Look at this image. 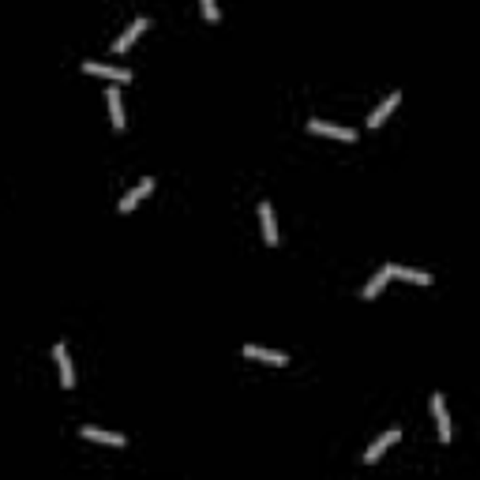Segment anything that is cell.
Masks as SVG:
<instances>
[{
	"label": "cell",
	"instance_id": "obj_1",
	"mask_svg": "<svg viewBox=\"0 0 480 480\" xmlns=\"http://www.w3.org/2000/svg\"><path fill=\"white\" fill-rule=\"evenodd\" d=\"M151 192H154V177H143V180L136 184V188H131V192L116 203V210H120V214H131V210H136V207L143 203V199L151 195Z\"/></svg>",
	"mask_w": 480,
	"mask_h": 480
},
{
	"label": "cell",
	"instance_id": "obj_7",
	"mask_svg": "<svg viewBox=\"0 0 480 480\" xmlns=\"http://www.w3.org/2000/svg\"><path fill=\"white\" fill-rule=\"evenodd\" d=\"M240 353H244L248 360H259V364H274V368L289 364V356H285V353H278V349H259V345H244Z\"/></svg>",
	"mask_w": 480,
	"mask_h": 480
},
{
	"label": "cell",
	"instance_id": "obj_11",
	"mask_svg": "<svg viewBox=\"0 0 480 480\" xmlns=\"http://www.w3.org/2000/svg\"><path fill=\"white\" fill-rule=\"evenodd\" d=\"M79 435L90 439V443H105V447H128V439L124 435H116V432H102V428H79Z\"/></svg>",
	"mask_w": 480,
	"mask_h": 480
},
{
	"label": "cell",
	"instance_id": "obj_2",
	"mask_svg": "<svg viewBox=\"0 0 480 480\" xmlns=\"http://www.w3.org/2000/svg\"><path fill=\"white\" fill-rule=\"evenodd\" d=\"M398 439H402V428H391L386 435H379L376 443H371V447L364 450V465H376V462H379V458L386 454V450H391V447L398 443Z\"/></svg>",
	"mask_w": 480,
	"mask_h": 480
},
{
	"label": "cell",
	"instance_id": "obj_12",
	"mask_svg": "<svg viewBox=\"0 0 480 480\" xmlns=\"http://www.w3.org/2000/svg\"><path fill=\"white\" fill-rule=\"evenodd\" d=\"M146 26H151V23H146V19H136V23H131V26H128V31H124V34H120V38H116V42H113V53H116V57H120V53H128L131 45H136V38H139V34L146 31Z\"/></svg>",
	"mask_w": 480,
	"mask_h": 480
},
{
	"label": "cell",
	"instance_id": "obj_14",
	"mask_svg": "<svg viewBox=\"0 0 480 480\" xmlns=\"http://www.w3.org/2000/svg\"><path fill=\"white\" fill-rule=\"evenodd\" d=\"M386 282H391V266H383V271H379L376 278H371V282H368L364 289H360V300H376L379 293H383V285H386Z\"/></svg>",
	"mask_w": 480,
	"mask_h": 480
},
{
	"label": "cell",
	"instance_id": "obj_3",
	"mask_svg": "<svg viewBox=\"0 0 480 480\" xmlns=\"http://www.w3.org/2000/svg\"><path fill=\"white\" fill-rule=\"evenodd\" d=\"M83 72H87V75L113 79V83H131V72H128V68H113V64H98V60H83Z\"/></svg>",
	"mask_w": 480,
	"mask_h": 480
},
{
	"label": "cell",
	"instance_id": "obj_15",
	"mask_svg": "<svg viewBox=\"0 0 480 480\" xmlns=\"http://www.w3.org/2000/svg\"><path fill=\"white\" fill-rule=\"evenodd\" d=\"M203 16H207V23H218L222 19V11H218L214 0H203Z\"/></svg>",
	"mask_w": 480,
	"mask_h": 480
},
{
	"label": "cell",
	"instance_id": "obj_4",
	"mask_svg": "<svg viewBox=\"0 0 480 480\" xmlns=\"http://www.w3.org/2000/svg\"><path fill=\"white\" fill-rule=\"evenodd\" d=\"M53 360H57V368H60L64 391H72V386H75V371H72V356H68V345H64V342L53 345Z\"/></svg>",
	"mask_w": 480,
	"mask_h": 480
},
{
	"label": "cell",
	"instance_id": "obj_8",
	"mask_svg": "<svg viewBox=\"0 0 480 480\" xmlns=\"http://www.w3.org/2000/svg\"><path fill=\"white\" fill-rule=\"evenodd\" d=\"M398 102H402V90H391V98H386L383 105H376V109L368 113V120H364V124H368V128H379L383 120H386V116H391V113L398 109Z\"/></svg>",
	"mask_w": 480,
	"mask_h": 480
},
{
	"label": "cell",
	"instance_id": "obj_13",
	"mask_svg": "<svg viewBox=\"0 0 480 480\" xmlns=\"http://www.w3.org/2000/svg\"><path fill=\"white\" fill-rule=\"evenodd\" d=\"M105 98H109V116H113V128H116V131H124V128H128V120H124V105H120V83L105 90Z\"/></svg>",
	"mask_w": 480,
	"mask_h": 480
},
{
	"label": "cell",
	"instance_id": "obj_5",
	"mask_svg": "<svg viewBox=\"0 0 480 480\" xmlns=\"http://www.w3.org/2000/svg\"><path fill=\"white\" fill-rule=\"evenodd\" d=\"M308 131H312V136L342 139V143H353V139H356V131H353V128H338V124H327V120H308Z\"/></svg>",
	"mask_w": 480,
	"mask_h": 480
},
{
	"label": "cell",
	"instance_id": "obj_9",
	"mask_svg": "<svg viewBox=\"0 0 480 480\" xmlns=\"http://www.w3.org/2000/svg\"><path fill=\"white\" fill-rule=\"evenodd\" d=\"M259 218H263V240H266L271 248H278V222H274L271 199H263V203H259Z\"/></svg>",
	"mask_w": 480,
	"mask_h": 480
},
{
	"label": "cell",
	"instance_id": "obj_10",
	"mask_svg": "<svg viewBox=\"0 0 480 480\" xmlns=\"http://www.w3.org/2000/svg\"><path fill=\"white\" fill-rule=\"evenodd\" d=\"M386 266H391V278H402V282H413V285H432L428 271H413V266H402V263H386Z\"/></svg>",
	"mask_w": 480,
	"mask_h": 480
},
{
	"label": "cell",
	"instance_id": "obj_6",
	"mask_svg": "<svg viewBox=\"0 0 480 480\" xmlns=\"http://www.w3.org/2000/svg\"><path fill=\"white\" fill-rule=\"evenodd\" d=\"M432 413H435V424H439V439H443V443H450V435H454V424H450V413H447L443 394L432 398Z\"/></svg>",
	"mask_w": 480,
	"mask_h": 480
}]
</instances>
